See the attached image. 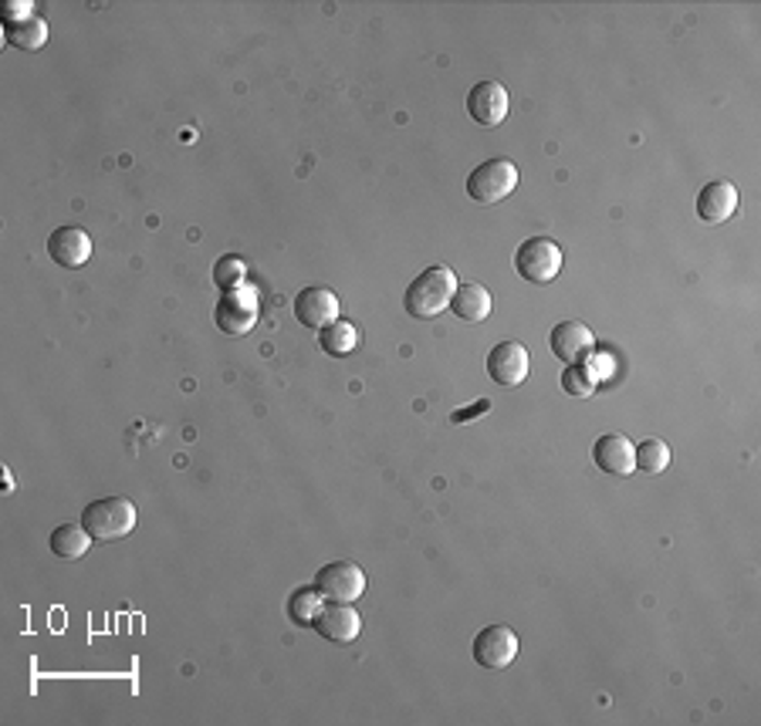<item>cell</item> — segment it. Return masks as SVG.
Returning a JSON list of instances; mask_svg holds the SVG:
<instances>
[{
	"label": "cell",
	"instance_id": "cell-20",
	"mask_svg": "<svg viewBox=\"0 0 761 726\" xmlns=\"http://www.w3.org/2000/svg\"><path fill=\"white\" fill-rule=\"evenodd\" d=\"M325 609V598L319 588H301L291 594V602H288V615L295 625H312L319 618V612Z\"/></svg>",
	"mask_w": 761,
	"mask_h": 726
},
{
	"label": "cell",
	"instance_id": "cell-10",
	"mask_svg": "<svg viewBox=\"0 0 761 726\" xmlns=\"http://www.w3.org/2000/svg\"><path fill=\"white\" fill-rule=\"evenodd\" d=\"M548 345H552V355L565 365H578L586 355L596 352V335L589 325L583 322H559L548 335Z\"/></svg>",
	"mask_w": 761,
	"mask_h": 726
},
{
	"label": "cell",
	"instance_id": "cell-7",
	"mask_svg": "<svg viewBox=\"0 0 761 726\" xmlns=\"http://www.w3.org/2000/svg\"><path fill=\"white\" fill-rule=\"evenodd\" d=\"M528 372H532V359L522 341H501L491 349V355H487V375H491V383H498L501 389L522 386Z\"/></svg>",
	"mask_w": 761,
	"mask_h": 726
},
{
	"label": "cell",
	"instance_id": "cell-8",
	"mask_svg": "<svg viewBox=\"0 0 761 726\" xmlns=\"http://www.w3.org/2000/svg\"><path fill=\"white\" fill-rule=\"evenodd\" d=\"M474 662L481 669H508L517 659V636L508 625H491L474 639Z\"/></svg>",
	"mask_w": 761,
	"mask_h": 726
},
{
	"label": "cell",
	"instance_id": "cell-17",
	"mask_svg": "<svg viewBox=\"0 0 761 726\" xmlns=\"http://www.w3.org/2000/svg\"><path fill=\"white\" fill-rule=\"evenodd\" d=\"M88 544H91V534L82 524H61V527L51 530V551L58 558H65V561L85 558Z\"/></svg>",
	"mask_w": 761,
	"mask_h": 726
},
{
	"label": "cell",
	"instance_id": "cell-13",
	"mask_svg": "<svg viewBox=\"0 0 761 726\" xmlns=\"http://www.w3.org/2000/svg\"><path fill=\"white\" fill-rule=\"evenodd\" d=\"M735 210H738V189H735V183L714 179V183H708L704 189H700L697 216L704 220V224H724V220L735 216Z\"/></svg>",
	"mask_w": 761,
	"mask_h": 726
},
{
	"label": "cell",
	"instance_id": "cell-25",
	"mask_svg": "<svg viewBox=\"0 0 761 726\" xmlns=\"http://www.w3.org/2000/svg\"><path fill=\"white\" fill-rule=\"evenodd\" d=\"M487 409H491V402H484V399H481V402H477V405H471V409H457V413H453L450 420H453V423H471L474 416L487 413Z\"/></svg>",
	"mask_w": 761,
	"mask_h": 726
},
{
	"label": "cell",
	"instance_id": "cell-6",
	"mask_svg": "<svg viewBox=\"0 0 761 726\" xmlns=\"http://www.w3.org/2000/svg\"><path fill=\"white\" fill-rule=\"evenodd\" d=\"M315 588L322 591V598L328 602H355V598L365 591V575L355 561H332L315 575Z\"/></svg>",
	"mask_w": 761,
	"mask_h": 726
},
{
	"label": "cell",
	"instance_id": "cell-24",
	"mask_svg": "<svg viewBox=\"0 0 761 726\" xmlns=\"http://www.w3.org/2000/svg\"><path fill=\"white\" fill-rule=\"evenodd\" d=\"M0 14H4V24H17V21L35 17V4H30V0H8V4L0 8Z\"/></svg>",
	"mask_w": 761,
	"mask_h": 726
},
{
	"label": "cell",
	"instance_id": "cell-12",
	"mask_svg": "<svg viewBox=\"0 0 761 726\" xmlns=\"http://www.w3.org/2000/svg\"><path fill=\"white\" fill-rule=\"evenodd\" d=\"M48 258L61 267H85L91 261V237L78 227H58L48 237Z\"/></svg>",
	"mask_w": 761,
	"mask_h": 726
},
{
	"label": "cell",
	"instance_id": "cell-22",
	"mask_svg": "<svg viewBox=\"0 0 761 726\" xmlns=\"http://www.w3.org/2000/svg\"><path fill=\"white\" fill-rule=\"evenodd\" d=\"M244 277H248V264H244L237 254H227L217 261V267H213V280H217V288L230 291V288H240Z\"/></svg>",
	"mask_w": 761,
	"mask_h": 726
},
{
	"label": "cell",
	"instance_id": "cell-21",
	"mask_svg": "<svg viewBox=\"0 0 761 726\" xmlns=\"http://www.w3.org/2000/svg\"><path fill=\"white\" fill-rule=\"evenodd\" d=\"M636 466L644 473H663L670 466V447L663 439H647L636 447Z\"/></svg>",
	"mask_w": 761,
	"mask_h": 726
},
{
	"label": "cell",
	"instance_id": "cell-19",
	"mask_svg": "<svg viewBox=\"0 0 761 726\" xmlns=\"http://www.w3.org/2000/svg\"><path fill=\"white\" fill-rule=\"evenodd\" d=\"M319 345H322V352L328 355H349L359 349V328L352 322H332L328 328L319 331Z\"/></svg>",
	"mask_w": 761,
	"mask_h": 726
},
{
	"label": "cell",
	"instance_id": "cell-14",
	"mask_svg": "<svg viewBox=\"0 0 761 726\" xmlns=\"http://www.w3.org/2000/svg\"><path fill=\"white\" fill-rule=\"evenodd\" d=\"M592 460L602 473H613V477H626V473H633L636 466V447L629 443L626 436H599L596 447H592Z\"/></svg>",
	"mask_w": 761,
	"mask_h": 726
},
{
	"label": "cell",
	"instance_id": "cell-16",
	"mask_svg": "<svg viewBox=\"0 0 761 726\" xmlns=\"http://www.w3.org/2000/svg\"><path fill=\"white\" fill-rule=\"evenodd\" d=\"M450 311L457 314L461 322H484L487 314L495 311V301H491V291L484 288V284H457L453 291V301H450Z\"/></svg>",
	"mask_w": 761,
	"mask_h": 726
},
{
	"label": "cell",
	"instance_id": "cell-18",
	"mask_svg": "<svg viewBox=\"0 0 761 726\" xmlns=\"http://www.w3.org/2000/svg\"><path fill=\"white\" fill-rule=\"evenodd\" d=\"M4 38H8V45H14L21 51H38L48 41V24L38 14L27 17V21H17V24H4Z\"/></svg>",
	"mask_w": 761,
	"mask_h": 726
},
{
	"label": "cell",
	"instance_id": "cell-23",
	"mask_svg": "<svg viewBox=\"0 0 761 726\" xmlns=\"http://www.w3.org/2000/svg\"><path fill=\"white\" fill-rule=\"evenodd\" d=\"M562 389L575 399H589L596 392V386L589 383V375L583 372V365H565L562 372Z\"/></svg>",
	"mask_w": 761,
	"mask_h": 726
},
{
	"label": "cell",
	"instance_id": "cell-5",
	"mask_svg": "<svg viewBox=\"0 0 761 726\" xmlns=\"http://www.w3.org/2000/svg\"><path fill=\"white\" fill-rule=\"evenodd\" d=\"M258 295L254 288H248V284H240V288H230L221 295L217 301V311H213V322H217L221 331L240 338V335H248L254 325H258Z\"/></svg>",
	"mask_w": 761,
	"mask_h": 726
},
{
	"label": "cell",
	"instance_id": "cell-3",
	"mask_svg": "<svg viewBox=\"0 0 761 726\" xmlns=\"http://www.w3.org/2000/svg\"><path fill=\"white\" fill-rule=\"evenodd\" d=\"M517 189V166L511 160H487L467 176V197L481 206H495Z\"/></svg>",
	"mask_w": 761,
	"mask_h": 726
},
{
	"label": "cell",
	"instance_id": "cell-9",
	"mask_svg": "<svg viewBox=\"0 0 761 726\" xmlns=\"http://www.w3.org/2000/svg\"><path fill=\"white\" fill-rule=\"evenodd\" d=\"M511 99H508V88L501 82H477L467 95V115L484 125V129H495L508 118Z\"/></svg>",
	"mask_w": 761,
	"mask_h": 726
},
{
	"label": "cell",
	"instance_id": "cell-11",
	"mask_svg": "<svg viewBox=\"0 0 761 726\" xmlns=\"http://www.w3.org/2000/svg\"><path fill=\"white\" fill-rule=\"evenodd\" d=\"M295 318L304 325V328H328L332 322H339V298H335L328 288H304L298 298H295Z\"/></svg>",
	"mask_w": 761,
	"mask_h": 726
},
{
	"label": "cell",
	"instance_id": "cell-1",
	"mask_svg": "<svg viewBox=\"0 0 761 726\" xmlns=\"http://www.w3.org/2000/svg\"><path fill=\"white\" fill-rule=\"evenodd\" d=\"M139 521L136 503L126 497H102V500H91L85 514H82V527L91 534V541H118L133 534Z\"/></svg>",
	"mask_w": 761,
	"mask_h": 726
},
{
	"label": "cell",
	"instance_id": "cell-4",
	"mask_svg": "<svg viewBox=\"0 0 761 726\" xmlns=\"http://www.w3.org/2000/svg\"><path fill=\"white\" fill-rule=\"evenodd\" d=\"M514 271L517 277H525L528 284H548L556 280L562 271V247L548 237H532L517 247L514 254Z\"/></svg>",
	"mask_w": 761,
	"mask_h": 726
},
{
	"label": "cell",
	"instance_id": "cell-2",
	"mask_svg": "<svg viewBox=\"0 0 761 726\" xmlns=\"http://www.w3.org/2000/svg\"><path fill=\"white\" fill-rule=\"evenodd\" d=\"M453 291H457V277L447 264H437V267H426L407 291V311L413 314V318H437V314H444L453 301Z\"/></svg>",
	"mask_w": 761,
	"mask_h": 726
},
{
	"label": "cell",
	"instance_id": "cell-15",
	"mask_svg": "<svg viewBox=\"0 0 761 726\" xmlns=\"http://www.w3.org/2000/svg\"><path fill=\"white\" fill-rule=\"evenodd\" d=\"M315 625V633L328 642H352L359 636V612L349 609V602H332L319 612V618L312 622Z\"/></svg>",
	"mask_w": 761,
	"mask_h": 726
}]
</instances>
